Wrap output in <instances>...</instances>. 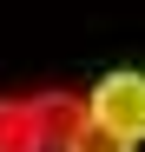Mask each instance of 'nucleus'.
<instances>
[{"mask_svg":"<svg viewBox=\"0 0 145 152\" xmlns=\"http://www.w3.org/2000/svg\"><path fill=\"white\" fill-rule=\"evenodd\" d=\"M86 126H99L112 139H145V73H106L86 93Z\"/></svg>","mask_w":145,"mask_h":152,"instance_id":"obj_1","label":"nucleus"},{"mask_svg":"<svg viewBox=\"0 0 145 152\" xmlns=\"http://www.w3.org/2000/svg\"><path fill=\"white\" fill-rule=\"evenodd\" d=\"M27 113H33V126H40V145L59 152V145L86 126V99H72V93H33Z\"/></svg>","mask_w":145,"mask_h":152,"instance_id":"obj_2","label":"nucleus"},{"mask_svg":"<svg viewBox=\"0 0 145 152\" xmlns=\"http://www.w3.org/2000/svg\"><path fill=\"white\" fill-rule=\"evenodd\" d=\"M0 152H46L27 99H0Z\"/></svg>","mask_w":145,"mask_h":152,"instance_id":"obj_3","label":"nucleus"},{"mask_svg":"<svg viewBox=\"0 0 145 152\" xmlns=\"http://www.w3.org/2000/svg\"><path fill=\"white\" fill-rule=\"evenodd\" d=\"M59 152H132V145H125V139H112V132H99V126H79Z\"/></svg>","mask_w":145,"mask_h":152,"instance_id":"obj_4","label":"nucleus"}]
</instances>
